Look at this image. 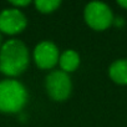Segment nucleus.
Masks as SVG:
<instances>
[{
    "label": "nucleus",
    "mask_w": 127,
    "mask_h": 127,
    "mask_svg": "<svg viewBox=\"0 0 127 127\" xmlns=\"http://www.w3.org/2000/svg\"><path fill=\"white\" fill-rule=\"evenodd\" d=\"M29 65V51L25 44L13 39L3 44L0 49V71L8 76L23 74Z\"/></svg>",
    "instance_id": "1"
},
{
    "label": "nucleus",
    "mask_w": 127,
    "mask_h": 127,
    "mask_svg": "<svg viewBox=\"0 0 127 127\" xmlns=\"http://www.w3.org/2000/svg\"><path fill=\"white\" fill-rule=\"evenodd\" d=\"M28 102V91L16 80L0 81V112L16 113Z\"/></svg>",
    "instance_id": "2"
},
{
    "label": "nucleus",
    "mask_w": 127,
    "mask_h": 127,
    "mask_svg": "<svg viewBox=\"0 0 127 127\" xmlns=\"http://www.w3.org/2000/svg\"><path fill=\"white\" fill-rule=\"evenodd\" d=\"M84 16H85L86 24L91 29L97 30V31L106 30L113 23V15L110 6H107L106 4L101 1L89 3L85 8Z\"/></svg>",
    "instance_id": "3"
},
{
    "label": "nucleus",
    "mask_w": 127,
    "mask_h": 127,
    "mask_svg": "<svg viewBox=\"0 0 127 127\" xmlns=\"http://www.w3.org/2000/svg\"><path fill=\"white\" fill-rule=\"evenodd\" d=\"M45 87L47 95L55 101H65L69 98L72 84L69 74L61 70L51 71L45 79Z\"/></svg>",
    "instance_id": "4"
},
{
    "label": "nucleus",
    "mask_w": 127,
    "mask_h": 127,
    "mask_svg": "<svg viewBox=\"0 0 127 127\" xmlns=\"http://www.w3.org/2000/svg\"><path fill=\"white\" fill-rule=\"evenodd\" d=\"M28 20L25 15L16 8L5 9L0 13V31L8 35L21 32L26 28Z\"/></svg>",
    "instance_id": "5"
},
{
    "label": "nucleus",
    "mask_w": 127,
    "mask_h": 127,
    "mask_svg": "<svg viewBox=\"0 0 127 127\" xmlns=\"http://www.w3.org/2000/svg\"><path fill=\"white\" fill-rule=\"evenodd\" d=\"M60 59L57 46L51 41H41L34 50V60L37 67L42 70L52 69Z\"/></svg>",
    "instance_id": "6"
},
{
    "label": "nucleus",
    "mask_w": 127,
    "mask_h": 127,
    "mask_svg": "<svg viewBox=\"0 0 127 127\" xmlns=\"http://www.w3.org/2000/svg\"><path fill=\"white\" fill-rule=\"evenodd\" d=\"M59 64H60L61 71L66 72V74L72 72L80 65V56L74 50H66L61 54V56L59 59Z\"/></svg>",
    "instance_id": "7"
},
{
    "label": "nucleus",
    "mask_w": 127,
    "mask_h": 127,
    "mask_svg": "<svg viewBox=\"0 0 127 127\" xmlns=\"http://www.w3.org/2000/svg\"><path fill=\"white\" fill-rule=\"evenodd\" d=\"M108 74L113 82L120 85H127V60L121 59L115 61L110 66Z\"/></svg>",
    "instance_id": "8"
},
{
    "label": "nucleus",
    "mask_w": 127,
    "mask_h": 127,
    "mask_svg": "<svg viewBox=\"0 0 127 127\" xmlns=\"http://www.w3.org/2000/svg\"><path fill=\"white\" fill-rule=\"evenodd\" d=\"M60 4L61 3L59 0H37V1H35L36 9L44 14H49V13L55 11L60 6Z\"/></svg>",
    "instance_id": "9"
},
{
    "label": "nucleus",
    "mask_w": 127,
    "mask_h": 127,
    "mask_svg": "<svg viewBox=\"0 0 127 127\" xmlns=\"http://www.w3.org/2000/svg\"><path fill=\"white\" fill-rule=\"evenodd\" d=\"M11 4L14 6H26L30 4V1L29 0H24V1H11Z\"/></svg>",
    "instance_id": "10"
},
{
    "label": "nucleus",
    "mask_w": 127,
    "mask_h": 127,
    "mask_svg": "<svg viewBox=\"0 0 127 127\" xmlns=\"http://www.w3.org/2000/svg\"><path fill=\"white\" fill-rule=\"evenodd\" d=\"M118 5H121L122 8L127 9V0H120V1H118Z\"/></svg>",
    "instance_id": "11"
},
{
    "label": "nucleus",
    "mask_w": 127,
    "mask_h": 127,
    "mask_svg": "<svg viewBox=\"0 0 127 127\" xmlns=\"http://www.w3.org/2000/svg\"><path fill=\"white\" fill-rule=\"evenodd\" d=\"M1 42H3V37H1V32H0V49H1Z\"/></svg>",
    "instance_id": "12"
}]
</instances>
